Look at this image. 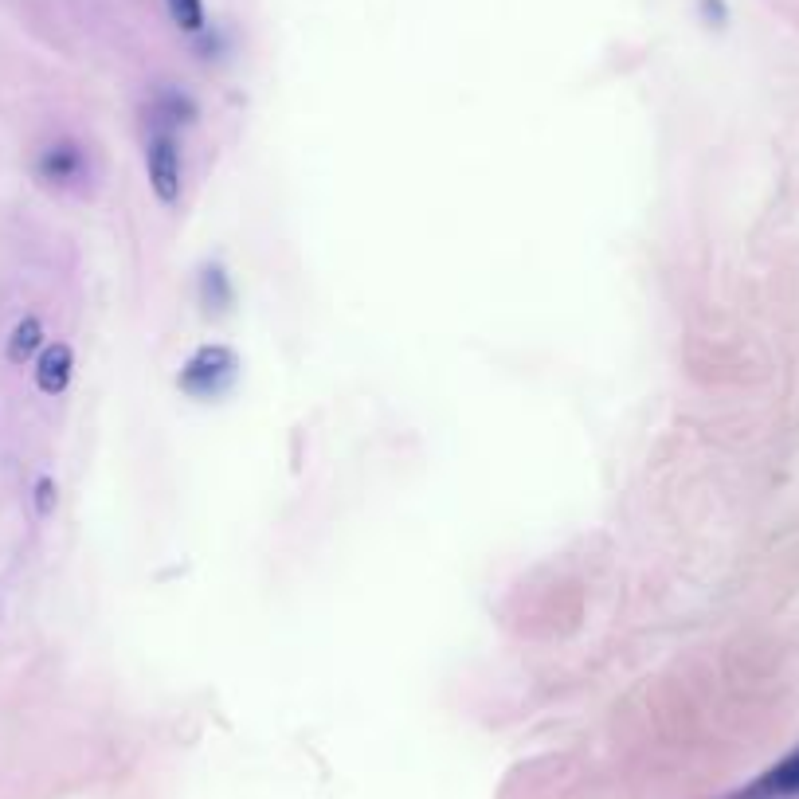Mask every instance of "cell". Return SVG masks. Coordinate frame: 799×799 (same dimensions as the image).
I'll list each match as a JSON object with an SVG mask.
<instances>
[{
	"label": "cell",
	"instance_id": "6da1fadb",
	"mask_svg": "<svg viewBox=\"0 0 799 799\" xmlns=\"http://www.w3.org/2000/svg\"><path fill=\"white\" fill-rule=\"evenodd\" d=\"M239 376V357L228 345H200L177 373V388L192 400H220Z\"/></svg>",
	"mask_w": 799,
	"mask_h": 799
},
{
	"label": "cell",
	"instance_id": "7a4b0ae2",
	"mask_svg": "<svg viewBox=\"0 0 799 799\" xmlns=\"http://www.w3.org/2000/svg\"><path fill=\"white\" fill-rule=\"evenodd\" d=\"M145 173H149V188L153 196L173 208L181 200V185H185V169H181V149L169 134H153L145 145Z\"/></svg>",
	"mask_w": 799,
	"mask_h": 799
},
{
	"label": "cell",
	"instance_id": "3957f363",
	"mask_svg": "<svg viewBox=\"0 0 799 799\" xmlns=\"http://www.w3.org/2000/svg\"><path fill=\"white\" fill-rule=\"evenodd\" d=\"M75 376V353L67 341H55V345H44L40 357H36V388L44 396H63L67 384Z\"/></svg>",
	"mask_w": 799,
	"mask_h": 799
},
{
	"label": "cell",
	"instance_id": "277c9868",
	"mask_svg": "<svg viewBox=\"0 0 799 799\" xmlns=\"http://www.w3.org/2000/svg\"><path fill=\"white\" fill-rule=\"evenodd\" d=\"M772 796H799V749L784 756L776 768H768L756 784H749L741 799H772Z\"/></svg>",
	"mask_w": 799,
	"mask_h": 799
},
{
	"label": "cell",
	"instance_id": "5b68a950",
	"mask_svg": "<svg viewBox=\"0 0 799 799\" xmlns=\"http://www.w3.org/2000/svg\"><path fill=\"white\" fill-rule=\"evenodd\" d=\"M44 349V322L40 318H20L12 337H8V361L12 365H28L32 357H40Z\"/></svg>",
	"mask_w": 799,
	"mask_h": 799
},
{
	"label": "cell",
	"instance_id": "8992f818",
	"mask_svg": "<svg viewBox=\"0 0 799 799\" xmlns=\"http://www.w3.org/2000/svg\"><path fill=\"white\" fill-rule=\"evenodd\" d=\"M79 169H83V153H79L75 145H67V141L44 149V157H40V173H44L47 181H59V185H63V181H75Z\"/></svg>",
	"mask_w": 799,
	"mask_h": 799
},
{
	"label": "cell",
	"instance_id": "52a82bcc",
	"mask_svg": "<svg viewBox=\"0 0 799 799\" xmlns=\"http://www.w3.org/2000/svg\"><path fill=\"white\" fill-rule=\"evenodd\" d=\"M165 8H169V20L181 32H200L204 28V0H165Z\"/></svg>",
	"mask_w": 799,
	"mask_h": 799
},
{
	"label": "cell",
	"instance_id": "ba28073f",
	"mask_svg": "<svg viewBox=\"0 0 799 799\" xmlns=\"http://www.w3.org/2000/svg\"><path fill=\"white\" fill-rule=\"evenodd\" d=\"M55 494H59V486H55L51 478H40V482H36V510H40V514H51V510H55Z\"/></svg>",
	"mask_w": 799,
	"mask_h": 799
}]
</instances>
